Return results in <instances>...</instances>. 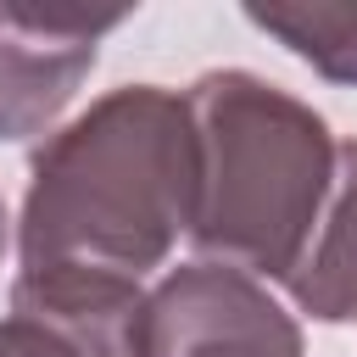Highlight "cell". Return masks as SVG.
Returning a JSON list of instances; mask_svg holds the SVG:
<instances>
[{"label": "cell", "instance_id": "6", "mask_svg": "<svg viewBox=\"0 0 357 357\" xmlns=\"http://www.w3.org/2000/svg\"><path fill=\"white\" fill-rule=\"evenodd\" d=\"M284 290L318 324L357 318V139L335 145L329 195L312 218V234H307Z\"/></svg>", "mask_w": 357, "mask_h": 357}, {"label": "cell", "instance_id": "8", "mask_svg": "<svg viewBox=\"0 0 357 357\" xmlns=\"http://www.w3.org/2000/svg\"><path fill=\"white\" fill-rule=\"evenodd\" d=\"M0 357H67V351H61L39 324L6 312V318H0Z\"/></svg>", "mask_w": 357, "mask_h": 357}, {"label": "cell", "instance_id": "7", "mask_svg": "<svg viewBox=\"0 0 357 357\" xmlns=\"http://www.w3.org/2000/svg\"><path fill=\"white\" fill-rule=\"evenodd\" d=\"M245 22L273 33L329 84H357V6H245Z\"/></svg>", "mask_w": 357, "mask_h": 357}, {"label": "cell", "instance_id": "5", "mask_svg": "<svg viewBox=\"0 0 357 357\" xmlns=\"http://www.w3.org/2000/svg\"><path fill=\"white\" fill-rule=\"evenodd\" d=\"M11 312L39 324L67 357H139V279L95 268H22L11 279Z\"/></svg>", "mask_w": 357, "mask_h": 357}, {"label": "cell", "instance_id": "2", "mask_svg": "<svg viewBox=\"0 0 357 357\" xmlns=\"http://www.w3.org/2000/svg\"><path fill=\"white\" fill-rule=\"evenodd\" d=\"M195 206L190 245L251 279H290L329 195L335 134L290 89L223 67L190 84Z\"/></svg>", "mask_w": 357, "mask_h": 357}, {"label": "cell", "instance_id": "1", "mask_svg": "<svg viewBox=\"0 0 357 357\" xmlns=\"http://www.w3.org/2000/svg\"><path fill=\"white\" fill-rule=\"evenodd\" d=\"M195 123L162 84H128L33 151L22 195V268H95L145 279L190 234Z\"/></svg>", "mask_w": 357, "mask_h": 357}, {"label": "cell", "instance_id": "9", "mask_svg": "<svg viewBox=\"0 0 357 357\" xmlns=\"http://www.w3.org/2000/svg\"><path fill=\"white\" fill-rule=\"evenodd\" d=\"M6 240H11V218H6V195H0V257H6Z\"/></svg>", "mask_w": 357, "mask_h": 357}, {"label": "cell", "instance_id": "4", "mask_svg": "<svg viewBox=\"0 0 357 357\" xmlns=\"http://www.w3.org/2000/svg\"><path fill=\"white\" fill-rule=\"evenodd\" d=\"M123 11H28L0 6V145L45 134L78 95L95 67L100 33H112Z\"/></svg>", "mask_w": 357, "mask_h": 357}, {"label": "cell", "instance_id": "3", "mask_svg": "<svg viewBox=\"0 0 357 357\" xmlns=\"http://www.w3.org/2000/svg\"><path fill=\"white\" fill-rule=\"evenodd\" d=\"M139 357H307V346L262 279L223 262H184L145 290Z\"/></svg>", "mask_w": 357, "mask_h": 357}]
</instances>
